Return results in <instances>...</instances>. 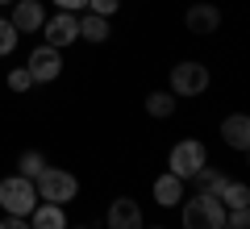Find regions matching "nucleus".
I'll list each match as a JSON object with an SVG mask.
<instances>
[{"label":"nucleus","instance_id":"1","mask_svg":"<svg viewBox=\"0 0 250 229\" xmlns=\"http://www.w3.org/2000/svg\"><path fill=\"white\" fill-rule=\"evenodd\" d=\"M0 208H4V217H29V212L38 208V187H34V179H25V175L0 179Z\"/></svg>","mask_w":250,"mask_h":229},{"label":"nucleus","instance_id":"2","mask_svg":"<svg viewBox=\"0 0 250 229\" xmlns=\"http://www.w3.org/2000/svg\"><path fill=\"white\" fill-rule=\"evenodd\" d=\"M184 229H225V204L213 192H200L196 200H184Z\"/></svg>","mask_w":250,"mask_h":229},{"label":"nucleus","instance_id":"3","mask_svg":"<svg viewBox=\"0 0 250 229\" xmlns=\"http://www.w3.org/2000/svg\"><path fill=\"white\" fill-rule=\"evenodd\" d=\"M34 187H38V196H42L46 204H67V200H75V192H80L75 175L62 171V167H46L42 175L34 179Z\"/></svg>","mask_w":250,"mask_h":229},{"label":"nucleus","instance_id":"4","mask_svg":"<svg viewBox=\"0 0 250 229\" xmlns=\"http://www.w3.org/2000/svg\"><path fill=\"white\" fill-rule=\"evenodd\" d=\"M171 92L175 96H200V92H208V67L205 62H179V67H171Z\"/></svg>","mask_w":250,"mask_h":229},{"label":"nucleus","instance_id":"5","mask_svg":"<svg viewBox=\"0 0 250 229\" xmlns=\"http://www.w3.org/2000/svg\"><path fill=\"white\" fill-rule=\"evenodd\" d=\"M171 175H179V179H192L196 175L200 167H205V146H200L196 138H188V142H175V146H171Z\"/></svg>","mask_w":250,"mask_h":229},{"label":"nucleus","instance_id":"6","mask_svg":"<svg viewBox=\"0 0 250 229\" xmlns=\"http://www.w3.org/2000/svg\"><path fill=\"white\" fill-rule=\"evenodd\" d=\"M42 38H46V46H54V50L71 46L75 38H80V13H54V17H46Z\"/></svg>","mask_w":250,"mask_h":229},{"label":"nucleus","instance_id":"7","mask_svg":"<svg viewBox=\"0 0 250 229\" xmlns=\"http://www.w3.org/2000/svg\"><path fill=\"white\" fill-rule=\"evenodd\" d=\"M29 75H34V83H50V80H59V71H62V59H59V50L54 46H38L34 54H29Z\"/></svg>","mask_w":250,"mask_h":229},{"label":"nucleus","instance_id":"8","mask_svg":"<svg viewBox=\"0 0 250 229\" xmlns=\"http://www.w3.org/2000/svg\"><path fill=\"white\" fill-rule=\"evenodd\" d=\"M9 21H13V29H17V34H38V29L46 25V9H42V0H17Z\"/></svg>","mask_w":250,"mask_h":229},{"label":"nucleus","instance_id":"9","mask_svg":"<svg viewBox=\"0 0 250 229\" xmlns=\"http://www.w3.org/2000/svg\"><path fill=\"white\" fill-rule=\"evenodd\" d=\"M108 229H142V208H138V200L121 196V200L108 204Z\"/></svg>","mask_w":250,"mask_h":229},{"label":"nucleus","instance_id":"10","mask_svg":"<svg viewBox=\"0 0 250 229\" xmlns=\"http://www.w3.org/2000/svg\"><path fill=\"white\" fill-rule=\"evenodd\" d=\"M221 138H225L229 150H242V154H246V150H250V117L246 113L225 117V121H221Z\"/></svg>","mask_w":250,"mask_h":229},{"label":"nucleus","instance_id":"11","mask_svg":"<svg viewBox=\"0 0 250 229\" xmlns=\"http://www.w3.org/2000/svg\"><path fill=\"white\" fill-rule=\"evenodd\" d=\"M184 21H188V29H192V34H213V29L221 25V13H217L213 4H192Z\"/></svg>","mask_w":250,"mask_h":229},{"label":"nucleus","instance_id":"12","mask_svg":"<svg viewBox=\"0 0 250 229\" xmlns=\"http://www.w3.org/2000/svg\"><path fill=\"white\" fill-rule=\"evenodd\" d=\"M154 200H159L163 208H175V204L184 200V179L171 175V171H167V175H159V179H154Z\"/></svg>","mask_w":250,"mask_h":229},{"label":"nucleus","instance_id":"13","mask_svg":"<svg viewBox=\"0 0 250 229\" xmlns=\"http://www.w3.org/2000/svg\"><path fill=\"white\" fill-rule=\"evenodd\" d=\"M29 225L34 229H67V217H62V204H38L34 212H29Z\"/></svg>","mask_w":250,"mask_h":229},{"label":"nucleus","instance_id":"14","mask_svg":"<svg viewBox=\"0 0 250 229\" xmlns=\"http://www.w3.org/2000/svg\"><path fill=\"white\" fill-rule=\"evenodd\" d=\"M217 200H221L225 208H246V204H250V187L238 184V179H225V187L217 192Z\"/></svg>","mask_w":250,"mask_h":229},{"label":"nucleus","instance_id":"15","mask_svg":"<svg viewBox=\"0 0 250 229\" xmlns=\"http://www.w3.org/2000/svg\"><path fill=\"white\" fill-rule=\"evenodd\" d=\"M80 38H88V42H108V17L83 13L80 17Z\"/></svg>","mask_w":250,"mask_h":229},{"label":"nucleus","instance_id":"16","mask_svg":"<svg viewBox=\"0 0 250 229\" xmlns=\"http://www.w3.org/2000/svg\"><path fill=\"white\" fill-rule=\"evenodd\" d=\"M146 113L150 117H171L175 113V92H150L146 96Z\"/></svg>","mask_w":250,"mask_h":229},{"label":"nucleus","instance_id":"17","mask_svg":"<svg viewBox=\"0 0 250 229\" xmlns=\"http://www.w3.org/2000/svg\"><path fill=\"white\" fill-rule=\"evenodd\" d=\"M42 171H46V159L38 154V150H25V154L17 159V175H25V179H38Z\"/></svg>","mask_w":250,"mask_h":229},{"label":"nucleus","instance_id":"18","mask_svg":"<svg viewBox=\"0 0 250 229\" xmlns=\"http://www.w3.org/2000/svg\"><path fill=\"white\" fill-rule=\"evenodd\" d=\"M192 179L200 184V192H213V196H217V192L225 187V179H229V175H221V171H208V163H205V167H200Z\"/></svg>","mask_w":250,"mask_h":229},{"label":"nucleus","instance_id":"19","mask_svg":"<svg viewBox=\"0 0 250 229\" xmlns=\"http://www.w3.org/2000/svg\"><path fill=\"white\" fill-rule=\"evenodd\" d=\"M17 29H13V21H4V17H0V54H13V50H17Z\"/></svg>","mask_w":250,"mask_h":229},{"label":"nucleus","instance_id":"20","mask_svg":"<svg viewBox=\"0 0 250 229\" xmlns=\"http://www.w3.org/2000/svg\"><path fill=\"white\" fill-rule=\"evenodd\" d=\"M9 88H13V92H29V88H34L29 67H13V71H9Z\"/></svg>","mask_w":250,"mask_h":229},{"label":"nucleus","instance_id":"21","mask_svg":"<svg viewBox=\"0 0 250 229\" xmlns=\"http://www.w3.org/2000/svg\"><path fill=\"white\" fill-rule=\"evenodd\" d=\"M225 229H250V204L246 208H229L225 212Z\"/></svg>","mask_w":250,"mask_h":229},{"label":"nucleus","instance_id":"22","mask_svg":"<svg viewBox=\"0 0 250 229\" xmlns=\"http://www.w3.org/2000/svg\"><path fill=\"white\" fill-rule=\"evenodd\" d=\"M117 4H121V0H88V13H96V17H113Z\"/></svg>","mask_w":250,"mask_h":229},{"label":"nucleus","instance_id":"23","mask_svg":"<svg viewBox=\"0 0 250 229\" xmlns=\"http://www.w3.org/2000/svg\"><path fill=\"white\" fill-rule=\"evenodd\" d=\"M59 4V13H83L88 9V0H54Z\"/></svg>","mask_w":250,"mask_h":229},{"label":"nucleus","instance_id":"24","mask_svg":"<svg viewBox=\"0 0 250 229\" xmlns=\"http://www.w3.org/2000/svg\"><path fill=\"white\" fill-rule=\"evenodd\" d=\"M0 229H34V225H25V217H4Z\"/></svg>","mask_w":250,"mask_h":229},{"label":"nucleus","instance_id":"25","mask_svg":"<svg viewBox=\"0 0 250 229\" xmlns=\"http://www.w3.org/2000/svg\"><path fill=\"white\" fill-rule=\"evenodd\" d=\"M0 4H17V0H0Z\"/></svg>","mask_w":250,"mask_h":229},{"label":"nucleus","instance_id":"26","mask_svg":"<svg viewBox=\"0 0 250 229\" xmlns=\"http://www.w3.org/2000/svg\"><path fill=\"white\" fill-rule=\"evenodd\" d=\"M246 159H250V150H246Z\"/></svg>","mask_w":250,"mask_h":229},{"label":"nucleus","instance_id":"27","mask_svg":"<svg viewBox=\"0 0 250 229\" xmlns=\"http://www.w3.org/2000/svg\"><path fill=\"white\" fill-rule=\"evenodd\" d=\"M154 229H159V225H154Z\"/></svg>","mask_w":250,"mask_h":229},{"label":"nucleus","instance_id":"28","mask_svg":"<svg viewBox=\"0 0 250 229\" xmlns=\"http://www.w3.org/2000/svg\"><path fill=\"white\" fill-rule=\"evenodd\" d=\"M80 229H83V225H80Z\"/></svg>","mask_w":250,"mask_h":229}]
</instances>
